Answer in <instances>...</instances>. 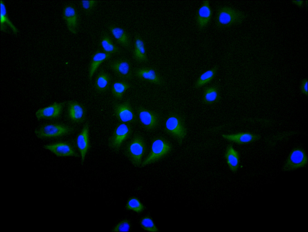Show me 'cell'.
I'll list each match as a JSON object with an SVG mask.
<instances>
[{
    "label": "cell",
    "instance_id": "cell-15",
    "mask_svg": "<svg viewBox=\"0 0 308 232\" xmlns=\"http://www.w3.org/2000/svg\"><path fill=\"white\" fill-rule=\"evenodd\" d=\"M44 147L59 156L79 157V155L73 147L65 143H58L45 145Z\"/></svg>",
    "mask_w": 308,
    "mask_h": 232
},
{
    "label": "cell",
    "instance_id": "cell-9",
    "mask_svg": "<svg viewBox=\"0 0 308 232\" xmlns=\"http://www.w3.org/2000/svg\"><path fill=\"white\" fill-rule=\"evenodd\" d=\"M108 65L116 75L122 80L126 81L132 79L133 73L131 65L127 59L115 60L110 61Z\"/></svg>",
    "mask_w": 308,
    "mask_h": 232
},
{
    "label": "cell",
    "instance_id": "cell-25",
    "mask_svg": "<svg viewBox=\"0 0 308 232\" xmlns=\"http://www.w3.org/2000/svg\"><path fill=\"white\" fill-rule=\"evenodd\" d=\"M0 17L1 30L5 32L8 27L14 34H17L18 29L8 17L6 6L4 2L2 0H0Z\"/></svg>",
    "mask_w": 308,
    "mask_h": 232
},
{
    "label": "cell",
    "instance_id": "cell-22",
    "mask_svg": "<svg viewBox=\"0 0 308 232\" xmlns=\"http://www.w3.org/2000/svg\"><path fill=\"white\" fill-rule=\"evenodd\" d=\"M109 29L116 41L126 48L130 46V36L123 28L117 26L111 25L109 27Z\"/></svg>",
    "mask_w": 308,
    "mask_h": 232
},
{
    "label": "cell",
    "instance_id": "cell-32",
    "mask_svg": "<svg viewBox=\"0 0 308 232\" xmlns=\"http://www.w3.org/2000/svg\"><path fill=\"white\" fill-rule=\"evenodd\" d=\"M97 2L96 0H82L81 3L83 10L89 13L94 8Z\"/></svg>",
    "mask_w": 308,
    "mask_h": 232
},
{
    "label": "cell",
    "instance_id": "cell-24",
    "mask_svg": "<svg viewBox=\"0 0 308 232\" xmlns=\"http://www.w3.org/2000/svg\"><path fill=\"white\" fill-rule=\"evenodd\" d=\"M111 78L110 75L103 70H101L96 76L94 86L95 90L99 93H103L109 88Z\"/></svg>",
    "mask_w": 308,
    "mask_h": 232
},
{
    "label": "cell",
    "instance_id": "cell-13",
    "mask_svg": "<svg viewBox=\"0 0 308 232\" xmlns=\"http://www.w3.org/2000/svg\"><path fill=\"white\" fill-rule=\"evenodd\" d=\"M89 128V124L87 122L84 125L76 139V145L80 153L82 164L84 163L86 155L90 147Z\"/></svg>",
    "mask_w": 308,
    "mask_h": 232
},
{
    "label": "cell",
    "instance_id": "cell-23",
    "mask_svg": "<svg viewBox=\"0 0 308 232\" xmlns=\"http://www.w3.org/2000/svg\"><path fill=\"white\" fill-rule=\"evenodd\" d=\"M133 54L134 58L138 62H146L148 61L144 42L138 35L135 36Z\"/></svg>",
    "mask_w": 308,
    "mask_h": 232
},
{
    "label": "cell",
    "instance_id": "cell-16",
    "mask_svg": "<svg viewBox=\"0 0 308 232\" xmlns=\"http://www.w3.org/2000/svg\"><path fill=\"white\" fill-rule=\"evenodd\" d=\"M224 139L239 144H244L256 141L260 138L259 135L249 132H240L230 134H223Z\"/></svg>",
    "mask_w": 308,
    "mask_h": 232
},
{
    "label": "cell",
    "instance_id": "cell-5",
    "mask_svg": "<svg viewBox=\"0 0 308 232\" xmlns=\"http://www.w3.org/2000/svg\"><path fill=\"white\" fill-rule=\"evenodd\" d=\"M137 118L142 127L147 131H152L157 128L160 123L159 114L153 111L142 106L136 108Z\"/></svg>",
    "mask_w": 308,
    "mask_h": 232
},
{
    "label": "cell",
    "instance_id": "cell-4",
    "mask_svg": "<svg viewBox=\"0 0 308 232\" xmlns=\"http://www.w3.org/2000/svg\"><path fill=\"white\" fill-rule=\"evenodd\" d=\"M245 18L241 11L231 7H221L217 10L215 17L216 26L220 28L228 27L241 23Z\"/></svg>",
    "mask_w": 308,
    "mask_h": 232
},
{
    "label": "cell",
    "instance_id": "cell-33",
    "mask_svg": "<svg viewBox=\"0 0 308 232\" xmlns=\"http://www.w3.org/2000/svg\"><path fill=\"white\" fill-rule=\"evenodd\" d=\"M307 82V79H304L302 81L300 86V89L301 92L303 94L306 96L308 94Z\"/></svg>",
    "mask_w": 308,
    "mask_h": 232
},
{
    "label": "cell",
    "instance_id": "cell-17",
    "mask_svg": "<svg viewBox=\"0 0 308 232\" xmlns=\"http://www.w3.org/2000/svg\"><path fill=\"white\" fill-rule=\"evenodd\" d=\"M68 113L69 118L73 122L80 123L83 122L86 117V110L81 104L75 101L68 103Z\"/></svg>",
    "mask_w": 308,
    "mask_h": 232
},
{
    "label": "cell",
    "instance_id": "cell-21",
    "mask_svg": "<svg viewBox=\"0 0 308 232\" xmlns=\"http://www.w3.org/2000/svg\"><path fill=\"white\" fill-rule=\"evenodd\" d=\"M220 98L219 88L217 85H211L204 89L202 99L204 104L211 105L217 103Z\"/></svg>",
    "mask_w": 308,
    "mask_h": 232
},
{
    "label": "cell",
    "instance_id": "cell-18",
    "mask_svg": "<svg viewBox=\"0 0 308 232\" xmlns=\"http://www.w3.org/2000/svg\"><path fill=\"white\" fill-rule=\"evenodd\" d=\"M63 103L55 102L53 104L38 110L35 113L38 119L55 118L58 117L62 111Z\"/></svg>",
    "mask_w": 308,
    "mask_h": 232
},
{
    "label": "cell",
    "instance_id": "cell-8",
    "mask_svg": "<svg viewBox=\"0 0 308 232\" xmlns=\"http://www.w3.org/2000/svg\"><path fill=\"white\" fill-rule=\"evenodd\" d=\"M308 157L303 149L295 148L289 153L283 167L284 171H293L304 167L307 163Z\"/></svg>",
    "mask_w": 308,
    "mask_h": 232
},
{
    "label": "cell",
    "instance_id": "cell-34",
    "mask_svg": "<svg viewBox=\"0 0 308 232\" xmlns=\"http://www.w3.org/2000/svg\"><path fill=\"white\" fill-rule=\"evenodd\" d=\"M293 2L297 5L299 6H301L303 4V1L300 0H294Z\"/></svg>",
    "mask_w": 308,
    "mask_h": 232
},
{
    "label": "cell",
    "instance_id": "cell-27",
    "mask_svg": "<svg viewBox=\"0 0 308 232\" xmlns=\"http://www.w3.org/2000/svg\"><path fill=\"white\" fill-rule=\"evenodd\" d=\"M131 87L132 85L126 81H116L112 85L111 93L115 98L120 100L122 98L127 90Z\"/></svg>",
    "mask_w": 308,
    "mask_h": 232
},
{
    "label": "cell",
    "instance_id": "cell-14",
    "mask_svg": "<svg viewBox=\"0 0 308 232\" xmlns=\"http://www.w3.org/2000/svg\"><path fill=\"white\" fill-rule=\"evenodd\" d=\"M63 16L69 30L73 34H77L78 32L79 17L75 8L70 5L66 6L63 11Z\"/></svg>",
    "mask_w": 308,
    "mask_h": 232
},
{
    "label": "cell",
    "instance_id": "cell-31",
    "mask_svg": "<svg viewBox=\"0 0 308 232\" xmlns=\"http://www.w3.org/2000/svg\"><path fill=\"white\" fill-rule=\"evenodd\" d=\"M130 224L127 219H125L119 223L114 227V232H127L129 230Z\"/></svg>",
    "mask_w": 308,
    "mask_h": 232
},
{
    "label": "cell",
    "instance_id": "cell-26",
    "mask_svg": "<svg viewBox=\"0 0 308 232\" xmlns=\"http://www.w3.org/2000/svg\"><path fill=\"white\" fill-rule=\"evenodd\" d=\"M218 69V66H215L202 73L195 82L194 88H199L211 81L214 78Z\"/></svg>",
    "mask_w": 308,
    "mask_h": 232
},
{
    "label": "cell",
    "instance_id": "cell-3",
    "mask_svg": "<svg viewBox=\"0 0 308 232\" xmlns=\"http://www.w3.org/2000/svg\"><path fill=\"white\" fill-rule=\"evenodd\" d=\"M172 149V144L163 137H155L151 141L150 152L140 166L143 167L157 161L170 153Z\"/></svg>",
    "mask_w": 308,
    "mask_h": 232
},
{
    "label": "cell",
    "instance_id": "cell-19",
    "mask_svg": "<svg viewBox=\"0 0 308 232\" xmlns=\"http://www.w3.org/2000/svg\"><path fill=\"white\" fill-rule=\"evenodd\" d=\"M111 54L104 51H97L92 55L88 70V78L90 80L92 79L97 70L103 62L109 59Z\"/></svg>",
    "mask_w": 308,
    "mask_h": 232
},
{
    "label": "cell",
    "instance_id": "cell-20",
    "mask_svg": "<svg viewBox=\"0 0 308 232\" xmlns=\"http://www.w3.org/2000/svg\"><path fill=\"white\" fill-rule=\"evenodd\" d=\"M224 157L230 170L235 172L237 171L240 163L239 152L235 149L232 144H229L226 150Z\"/></svg>",
    "mask_w": 308,
    "mask_h": 232
},
{
    "label": "cell",
    "instance_id": "cell-7",
    "mask_svg": "<svg viewBox=\"0 0 308 232\" xmlns=\"http://www.w3.org/2000/svg\"><path fill=\"white\" fill-rule=\"evenodd\" d=\"M113 108L114 115L120 122L130 124L137 121V115L129 100L121 103L114 102Z\"/></svg>",
    "mask_w": 308,
    "mask_h": 232
},
{
    "label": "cell",
    "instance_id": "cell-10",
    "mask_svg": "<svg viewBox=\"0 0 308 232\" xmlns=\"http://www.w3.org/2000/svg\"><path fill=\"white\" fill-rule=\"evenodd\" d=\"M73 131L72 127L61 125L50 124L45 125L35 131L39 138L52 137L69 133Z\"/></svg>",
    "mask_w": 308,
    "mask_h": 232
},
{
    "label": "cell",
    "instance_id": "cell-28",
    "mask_svg": "<svg viewBox=\"0 0 308 232\" xmlns=\"http://www.w3.org/2000/svg\"><path fill=\"white\" fill-rule=\"evenodd\" d=\"M101 46L103 51L110 54L117 53L119 51V48L113 42L111 38L107 34H105L102 37L100 42Z\"/></svg>",
    "mask_w": 308,
    "mask_h": 232
},
{
    "label": "cell",
    "instance_id": "cell-12",
    "mask_svg": "<svg viewBox=\"0 0 308 232\" xmlns=\"http://www.w3.org/2000/svg\"><path fill=\"white\" fill-rule=\"evenodd\" d=\"M213 14V11L209 1H204L197 9L195 15L196 24L199 29L205 28L210 23Z\"/></svg>",
    "mask_w": 308,
    "mask_h": 232
},
{
    "label": "cell",
    "instance_id": "cell-1",
    "mask_svg": "<svg viewBox=\"0 0 308 232\" xmlns=\"http://www.w3.org/2000/svg\"><path fill=\"white\" fill-rule=\"evenodd\" d=\"M146 145L143 137L135 135L125 147L124 153L131 163L136 167L141 166L142 159L146 152Z\"/></svg>",
    "mask_w": 308,
    "mask_h": 232
},
{
    "label": "cell",
    "instance_id": "cell-11",
    "mask_svg": "<svg viewBox=\"0 0 308 232\" xmlns=\"http://www.w3.org/2000/svg\"><path fill=\"white\" fill-rule=\"evenodd\" d=\"M135 76L139 79L159 86L165 84L163 79L156 70L150 67L137 69L134 72Z\"/></svg>",
    "mask_w": 308,
    "mask_h": 232
},
{
    "label": "cell",
    "instance_id": "cell-30",
    "mask_svg": "<svg viewBox=\"0 0 308 232\" xmlns=\"http://www.w3.org/2000/svg\"><path fill=\"white\" fill-rule=\"evenodd\" d=\"M141 227L144 230L149 232H157L158 229L152 219L148 216L143 218L140 222Z\"/></svg>",
    "mask_w": 308,
    "mask_h": 232
},
{
    "label": "cell",
    "instance_id": "cell-2",
    "mask_svg": "<svg viewBox=\"0 0 308 232\" xmlns=\"http://www.w3.org/2000/svg\"><path fill=\"white\" fill-rule=\"evenodd\" d=\"M164 130L181 145L187 134L183 116L176 113H171L165 121Z\"/></svg>",
    "mask_w": 308,
    "mask_h": 232
},
{
    "label": "cell",
    "instance_id": "cell-29",
    "mask_svg": "<svg viewBox=\"0 0 308 232\" xmlns=\"http://www.w3.org/2000/svg\"><path fill=\"white\" fill-rule=\"evenodd\" d=\"M126 208L128 210L134 211L139 213L144 209V206L140 200L135 197H132L128 201Z\"/></svg>",
    "mask_w": 308,
    "mask_h": 232
},
{
    "label": "cell",
    "instance_id": "cell-6",
    "mask_svg": "<svg viewBox=\"0 0 308 232\" xmlns=\"http://www.w3.org/2000/svg\"><path fill=\"white\" fill-rule=\"evenodd\" d=\"M132 132L130 124L121 122L118 124L109 138V147L113 150L118 152L123 143L129 138Z\"/></svg>",
    "mask_w": 308,
    "mask_h": 232
}]
</instances>
